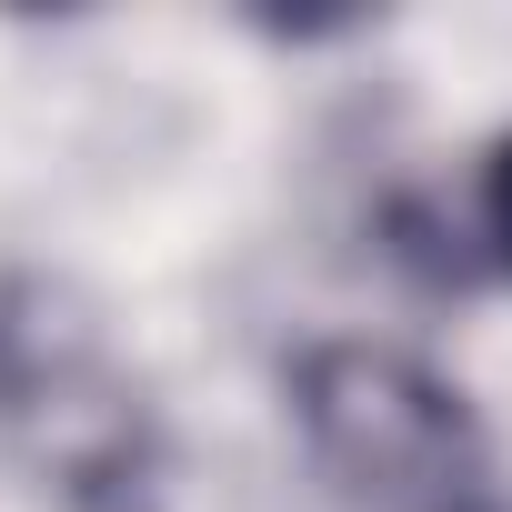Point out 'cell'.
<instances>
[{
    "mask_svg": "<svg viewBox=\"0 0 512 512\" xmlns=\"http://www.w3.org/2000/svg\"><path fill=\"white\" fill-rule=\"evenodd\" d=\"M0 442L61 512H161V412L111 332L41 272L0 282Z\"/></svg>",
    "mask_w": 512,
    "mask_h": 512,
    "instance_id": "6da1fadb",
    "label": "cell"
},
{
    "mask_svg": "<svg viewBox=\"0 0 512 512\" xmlns=\"http://www.w3.org/2000/svg\"><path fill=\"white\" fill-rule=\"evenodd\" d=\"M292 422L352 512H512L472 402L392 342H312L292 362Z\"/></svg>",
    "mask_w": 512,
    "mask_h": 512,
    "instance_id": "7a4b0ae2",
    "label": "cell"
},
{
    "mask_svg": "<svg viewBox=\"0 0 512 512\" xmlns=\"http://www.w3.org/2000/svg\"><path fill=\"white\" fill-rule=\"evenodd\" d=\"M482 231H492L502 272H512V131H502V141H492V161H482Z\"/></svg>",
    "mask_w": 512,
    "mask_h": 512,
    "instance_id": "3957f363",
    "label": "cell"
}]
</instances>
